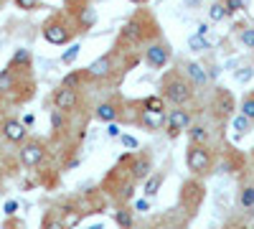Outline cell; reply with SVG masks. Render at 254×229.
<instances>
[{
    "label": "cell",
    "mask_w": 254,
    "mask_h": 229,
    "mask_svg": "<svg viewBox=\"0 0 254 229\" xmlns=\"http://www.w3.org/2000/svg\"><path fill=\"white\" fill-rule=\"evenodd\" d=\"M190 94H193V89H190V84L186 79L181 76H173L165 81V89H163V97L168 102H173V105H186V102L190 99Z\"/></svg>",
    "instance_id": "cell-1"
},
{
    "label": "cell",
    "mask_w": 254,
    "mask_h": 229,
    "mask_svg": "<svg viewBox=\"0 0 254 229\" xmlns=\"http://www.w3.org/2000/svg\"><path fill=\"white\" fill-rule=\"evenodd\" d=\"M186 165H188V171H193V173H206L208 165H211L208 151L203 148V145L193 143V145L188 148V153H186Z\"/></svg>",
    "instance_id": "cell-2"
},
{
    "label": "cell",
    "mask_w": 254,
    "mask_h": 229,
    "mask_svg": "<svg viewBox=\"0 0 254 229\" xmlns=\"http://www.w3.org/2000/svg\"><path fill=\"white\" fill-rule=\"evenodd\" d=\"M76 102H79V94H76V89L74 87H59L56 89V94H54V105H56V110L59 112H66V110H74L76 107Z\"/></svg>",
    "instance_id": "cell-3"
},
{
    "label": "cell",
    "mask_w": 254,
    "mask_h": 229,
    "mask_svg": "<svg viewBox=\"0 0 254 229\" xmlns=\"http://www.w3.org/2000/svg\"><path fill=\"white\" fill-rule=\"evenodd\" d=\"M44 38L49 41V44L54 46H61L69 41V28L61 23V20H49V23L44 26Z\"/></svg>",
    "instance_id": "cell-4"
},
{
    "label": "cell",
    "mask_w": 254,
    "mask_h": 229,
    "mask_svg": "<svg viewBox=\"0 0 254 229\" xmlns=\"http://www.w3.org/2000/svg\"><path fill=\"white\" fill-rule=\"evenodd\" d=\"M188 125H190L188 112H186V110H173L171 115H168V135H171V138H178L181 130H186Z\"/></svg>",
    "instance_id": "cell-5"
},
{
    "label": "cell",
    "mask_w": 254,
    "mask_h": 229,
    "mask_svg": "<svg viewBox=\"0 0 254 229\" xmlns=\"http://www.w3.org/2000/svg\"><path fill=\"white\" fill-rule=\"evenodd\" d=\"M20 160H23V165H28V168L38 165L41 160H44V145H41V143L23 145V148H20Z\"/></svg>",
    "instance_id": "cell-6"
},
{
    "label": "cell",
    "mask_w": 254,
    "mask_h": 229,
    "mask_svg": "<svg viewBox=\"0 0 254 229\" xmlns=\"http://www.w3.org/2000/svg\"><path fill=\"white\" fill-rule=\"evenodd\" d=\"M168 49L165 46H160V44H153L150 49H147V54H145V61L150 64L153 69H163L165 64H168Z\"/></svg>",
    "instance_id": "cell-7"
},
{
    "label": "cell",
    "mask_w": 254,
    "mask_h": 229,
    "mask_svg": "<svg viewBox=\"0 0 254 229\" xmlns=\"http://www.w3.org/2000/svg\"><path fill=\"white\" fill-rule=\"evenodd\" d=\"M110 72H112V56H110V54L99 56L97 61H92V64L87 67V74H89V76H94V79H102V76H107Z\"/></svg>",
    "instance_id": "cell-8"
},
{
    "label": "cell",
    "mask_w": 254,
    "mask_h": 229,
    "mask_svg": "<svg viewBox=\"0 0 254 229\" xmlns=\"http://www.w3.org/2000/svg\"><path fill=\"white\" fill-rule=\"evenodd\" d=\"M142 125L147 130H158V128H163V125L168 122V115H165V110H142Z\"/></svg>",
    "instance_id": "cell-9"
},
{
    "label": "cell",
    "mask_w": 254,
    "mask_h": 229,
    "mask_svg": "<svg viewBox=\"0 0 254 229\" xmlns=\"http://www.w3.org/2000/svg\"><path fill=\"white\" fill-rule=\"evenodd\" d=\"M216 110H219V115L221 117H229V115H234V97H231L226 89H219L216 92Z\"/></svg>",
    "instance_id": "cell-10"
},
{
    "label": "cell",
    "mask_w": 254,
    "mask_h": 229,
    "mask_svg": "<svg viewBox=\"0 0 254 229\" xmlns=\"http://www.w3.org/2000/svg\"><path fill=\"white\" fill-rule=\"evenodd\" d=\"M3 133H5V138L8 140H13V143H20V140H23L26 138V125L23 122H18V120H8L5 125H3Z\"/></svg>",
    "instance_id": "cell-11"
},
{
    "label": "cell",
    "mask_w": 254,
    "mask_h": 229,
    "mask_svg": "<svg viewBox=\"0 0 254 229\" xmlns=\"http://www.w3.org/2000/svg\"><path fill=\"white\" fill-rule=\"evenodd\" d=\"M94 23H97V13H94V8L84 5V8L79 10V26H81V31H89Z\"/></svg>",
    "instance_id": "cell-12"
},
{
    "label": "cell",
    "mask_w": 254,
    "mask_h": 229,
    "mask_svg": "<svg viewBox=\"0 0 254 229\" xmlns=\"http://www.w3.org/2000/svg\"><path fill=\"white\" fill-rule=\"evenodd\" d=\"M122 41L125 44H135V41L140 38V23L137 20H130V23H125V28H122Z\"/></svg>",
    "instance_id": "cell-13"
},
{
    "label": "cell",
    "mask_w": 254,
    "mask_h": 229,
    "mask_svg": "<svg viewBox=\"0 0 254 229\" xmlns=\"http://www.w3.org/2000/svg\"><path fill=\"white\" fill-rule=\"evenodd\" d=\"M163 173H155V176H147V183H145V199H153L158 191H160V186H163Z\"/></svg>",
    "instance_id": "cell-14"
},
{
    "label": "cell",
    "mask_w": 254,
    "mask_h": 229,
    "mask_svg": "<svg viewBox=\"0 0 254 229\" xmlns=\"http://www.w3.org/2000/svg\"><path fill=\"white\" fill-rule=\"evenodd\" d=\"M147 176H150V160H147V158H137L135 165H132V178L135 181H142Z\"/></svg>",
    "instance_id": "cell-15"
},
{
    "label": "cell",
    "mask_w": 254,
    "mask_h": 229,
    "mask_svg": "<svg viewBox=\"0 0 254 229\" xmlns=\"http://www.w3.org/2000/svg\"><path fill=\"white\" fill-rule=\"evenodd\" d=\"M97 117L104 120V122H115V120H117V107L110 105V102H104V105L97 107Z\"/></svg>",
    "instance_id": "cell-16"
},
{
    "label": "cell",
    "mask_w": 254,
    "mask_h": 229,
    "mask_svg": "<svg viewBox=\"0 0 254 229\" xmlns=\"http://www.w3.org/2000/svg\"><path fill=\"white\" fill-rule=\"evenodd\" d=\"M186 69H188V76L193 79L196 84H206V79H208V76H206V72H203V67H201V64H196V61H190V64H188Z\"/></svg>",
    "instance_id": "cell-17"
},
{
    "label": "cell",
    "mask_w": 254,
    "mask_h": 229,
    "mask_svg": "<svg viewBox=\"0 0 254 229\" xmlns=\"http://www.w3.org/2000/svg\"><path fill=\"white\" fill-rule=\"evenodd\" d=\"M231 130L239 133V135L249 133V117H244L242 112H239V115H234V120H231Z\"/></svg>",
    "instance_id": "cell-18"
},
{
    "label": "cell",
    "mask_w": 254,
    "mask_h": 229,
    "mask_svg": "<svg viewBox=\"0 0 254 229\" xmlns=\"http://www.w3.org/2000/svg\"><path fill=\"white\" fill-rule=\"evenodd\" d=\"M188 49L190 51H203V49H208V44L203 41V36L193 33V36H188Z\"/></svg>",
    "instance_id": "cell-19"
},
{
    "label": "cell",
    "mask_w": 254,
    "mask_h": 229,
    "mask_svg": "<svg viewBox=\"0 0 254 229\" xmlns=\"http://www.w3.org/2000/svg\"><path fill=\"white\" fill-rule=\"evenodd\" d=\"M13 89V69H3L0 72V92Z\"/></svg>",
    "instance_id": "cell-20"
},
{
    "label": "cell",
    "mask_w": 254,
    "mask_h": 229,
    "mask_svg": "<svg viewBox=\"0 0 254 229\" xmlns=\"http://www.w3.org/2000/svg\"><path fill=\"white\" fill-rule=\"evenodd\" d=\"M226 13H229V10H226L224 3H214V5L208 8V18H211V20H221V18H226Z\"/></svg>",
    "instance_id": "cell-21"
},
{
    "label": "cell",
    "mask_w": 254,
    "mask_h": 229,
    "mask_svg": "<svg viewBox=\"0 0 254 229\" xmlns=\"http://www.w3.org/2000/svg\"><path fill=\"white\" fill-rule=\"evenodd\" d=\"M145 110H165V97H147L142 102Z\"/></svg>",
    "instance_id": "cell-22"
},
{
    "label": "cell",
    "mask_w": 254,
    "mask_h": 229,
    "mask_svg": "<svg viewBox=\"0 0 254 229\" xmlns=\"http://www.w3.org/2000/svg\"><path fill=\"white\" fill-rule=\"evenodd\" d=\"M28 61H31V54H28L26 49H18V51L13 54V59H10V69L18 67V64H28Z\"/></svg>",
    "instance_id": "cell-23"
},
{
    "label": "cell",
    "mask_w": 254,
    "mask_h": 229,
    "mask_svg": "<svg viewBox=\"0 0 254 229\" xmlns=\"http://www.w3.org/2000/svg\"><path fill=\"white\" fill-rule=\"evenodd\" d=\"M188 135H190V143H198V145H203L206 138H208V133H206L203 128H190Z\"/></svg>",
    "instance_id": "cell-24"
},
{
    "label": "cell",
    "mask_w": 254,
    "mask_h": 229,
    "mask_svg": "<svg viewBox=\"0 0 254 229\" xmlns=\"http://www.w3.org/2000/svg\"><path fill=\"white\" fill-rule=\"evenodd\" d=\"M79 51H81V46H79V44H74L71 49H66V51H64V56H61V61H64V64H71V61H76V56H79Z\"/></svg>",
    "instance_id": "cell-25"
},
{
    "label": "cell",
    "mask_w": 254,
    "mask_h": 229,
    "mask_svg": "<svg viewBox=\"0 0 254 229\" xmlns=\"http://www.w3.org/2000/svg\"><path fill=\"white\" fill-rule=\"evenodd\" d=\"M242 204L247 206V209L254 206V186H247V189L242 191Z\"/></svg>",
    "instance_id": "cell-26"
},
{
    "label": "cell",
    "mask_w": 254,
    "mask_h": 229,
    "mask_svg": "<svg viewBox=\"0 0 254 229\" xmlns=\"http://www.w3.org/2000/svg\"><path fill=\"white\" fill-rule=\"evenodd\" d=\"M242 115L249 117V120H254V97H247L242 102Z\"/></svg>",
    "instance_id": "cell-27"
},
{
    "label": "cell",
    "mask_w": 254,
    "mask_h": 229,
    "mask_svg": "<svg viewBox=\"0 0 254 229\" xmlns=\"http://www.w3.org/2000/svg\"><path fill=\"white\" fill-rule=\"evenodd\" d=\"M115 219H117V224H120L122 229H127V227L132 224V214H130V212H117Z\"/></svg>",
    "instance_id": "cell-28"
},
{
    "label": "cell",
    "mask_w": 254,
    "mask_h": 229,
    "mask_svg": "<svg viewBox=\"0 0 254 229\" xmlns=\"http://www.w3.org/2000/svg\"><path fill=\"white\" fill-rule=\"evenodd\" d=\"M44 229H66V227H64V222H59V219L46 217V219H44Z\"/></svg>",
    "instance_id": "cell-29"
},
{
    "label": "cell",
    "mask_w": 254,
    "mask_h": 229,
    "mask_svg": "<svg viewBox=\"0 0 254 229\" xmlns=\"http://www.w3.org/2000/svg\"><path fill=\"white\" fill-rule=\"evenodd\" d=\"M242 41H244V46L254 49V28H247V31L242 33Z\"/></svg>",
    "instance_id": "cell-30"
},
{
    "label": "cell",
    "mask_w": 254,
    "mask_h": 229,
    "mask_svg": "<svg viewBox=\"0 0 254 229\" xmlns=\"http://www.w3.org/2000/svg\"><path fill=\"white\" fill-rule=\"evenodd\" d=\"M221 3L226 5V10L231 13V10H239V8H244V0H221Z\"/></svg>",
    "instance_id": "cell-31"
},
{
    "label": "cell",
    "mask_w": 254,
    "mask_h": 229,
    "mask_svg": "<svg viewBox=\"0 0 254 229\" xmlns=\"http://www.w3.org/2000/svg\"><path fill=\"white\" fill-rule=\"evenodd\" d=\"M36 3H38V0H15V5H18L20 10H33Z\"/></svg>",
    "instance_id": "cell-32"
},
{
    "label": "cell",
    "mask_w": 254,
    "mask_h": 229,
    "mask_svg": "<svg viewBox=\"0 0 254 229\" xmlns=\"http://www.w3.org/2000/svg\"><path fill=\"white\" fill-rule=\"evenodd\" d=\"M132 191H135V183L127 181V183L122 186V194H120V196H122V199H132Z\"/></svg>",
    "instance_id": "cell-33"
},
{
    "label": "cell",
    "mask_w": 254,
    "mask_h": 229,
    "mask_svg": "<svg viewBox=\"0 0 254 229\" xmlns=\"http://www.w3.org/2000/svg\"><path fill=\"white\" fill-rule=\"evenodd\" d=\"M234 76H237V81H249V79L254 76V69H242V72H237Z\"/></svg>",
    "instance_id": "cell-34"
},
{
    "label": "cell",
    "mask_w": 254,
    "mask_h": 229,
    "mask_svg": "<svg viewBox=\"0 0 254 229\" xmlns=\"http://www.w3.org/2000/svg\"><path fill=\"white\" fill-rule=\"evenodd\" d=\"M51 128H54V130H61V128H64V117H61L59 112L51 115Z\"/></svg>",
    "instance_id": "cell-35"
},
{
    "label": "cell",
    "mask_w": 254,
    "mask_h": 229,
    "mask_svg": "<svg viewBox=\"0 0 254 229\" xmlns=\"http://www.w3.org/2000/svg\"><path fill=\"white\" fill-rule=\"evenodd\" d=\"M3 212H5L8 217H13V214L18 212V201H5V206H3Z\"/></svg>",
    "instance_id": "cell-36"
},
{
    "label": "cell",
    "mask_w": 254,
    "mask_h": 229,
    "mask_svg": "<svg viewBox=\"0 0 254 229\" xmlns=\"http://www.w3.org/2000/svg\"><path fill=\"white\" fill-rule=\"evenodd\" d=\"M107 135H110V138H120V135H122V130H120V125H117V122H110Z\"/></svg>",
    "instance_id": "cell-37"
},
{
    "label": "cell",
    "mask_w": 254,
    "mask_h": 229,
    "mask_svg": "<svg viewBox=\"0 0 254 229\" xmlns=\"http://www.w3.org/2000/svg\"><path fill=\"white\" fill-rule=\"evenodd\" d=\"M122 145L125 148H137V140L132 135H122Z\"/></svg>",
    "instance_id": "cell-38"
},
{
    "label": "cell",
    "mask_w": 254,
    "mask_h": 229,
    "mask_svg": "<svg viewBox=\"0 0 254 229\" xmlns=\"http://www.w3.org/2000/svg\"><path fill=\"white\" fill-rule=\"evenodd\" d=\"M64 84H66V87H76L79 84V74H69L66 79H64Z\"/></svg>",
    "instance_id": "cell-39"
},
{
    "label": "cell",
    "mask_w": 254,
    "mask_h": 229,
    "mask_svg": "<svg viewBox=\"0 0 254 229\" xmlns=\"http://www.w3.org/2000/svg\"><path fill=\"white\" fill-rule=\"evenodd\" d=\"M135 209H137V212H147V199H140V201L135 204Z\"/></svg>",
    "instance_id": "cell-40"
},
{
    "label": "cell",
    "mask_w": 254,
    "mask_h": 229,
    "mask_svg": "<svg viewBox=\"0 0 254 229\" xmlns=\"http://www.w3.org/2000/svg\"><path fill=\"white\" fill-rule=\"evenodd\" d=\"M33 122H36V117H33V115H26V117H23V125H26V128H31Z\"/></svg>",
    "instance_id": "cell-41"
},
{
    "label": "cell",
    "mask_w": 254,
    "mask_h": 229,
    "mask_svg": "<svg viewBox=\"0 0 254 229\" xmlns=\"http://www.w3.org/2000/svg\"><path fill=\"white\" fill-rule=\"evenodd\" d=\"M206 31H208V26H206V23H201V26H198V31H196V33H198V36H203V33H206Z\"/></svg>",
    "instance_id": "cell-42"
},
{
    "label": "cell",
    "mask_w": 254,
    "mask_h": 229,
    "mask_svg": "<svg viewBox=\"0 0 254 229\" xmlns=\"http://www.w3.org/2000/svg\"><path fill=\"white\" fill-rule=\"evenodd\" d=\"M130 3H145V0H130Z\"/></svg>",
    "instance_id": "cell-43"
},
{
    "label": "cell",
    "mask_w": 254,
    "mask_h": 229,
    "mask_svg": "<svg viewBox=\"0 0 254 229\" xmlns=\"http://www.w3.org/2000/svg\"><path fill=\"white\" fill-rule=\"evenodd\" d=\"M92 229H102V224H94V227H92Z\"/></svg>",
    "instance_id": "cell-44"
}]
</instances>
